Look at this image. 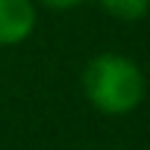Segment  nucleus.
<instances>
[{
  "mask_svg": "<svg viewBox=\"0 0 150 150\" xmlns=\"http://www.w3.org/2000/svg\"><path fill=\"white\" fill-rule=\"evenodd\" d=\"M80 86L91 109L109 118L132 115L144 103V94H147V80L138 62L124 53H112V50L97 53L86 62Z\"/></svg>",
  "mask_w": 150,
  "mask_h": 150,
  "instance_id": "obj_1",
  "label": "nucleus"
},
{
  "mask_svg": "<svg viewBox=\"0 0 150 150\" xmlns=\"http://www.w3.org/2000/svg\"><path fill=\"white\" fill-rule=\"evenodd\" d=\"M41 6H47V9H56V12H62V9H74V6H80L83 0H38Z\"/></svg>",
  "mask_w": 150,
  "mask_h": 150,
  "instance_id": "obj_4",
  "label": "nucleus"
},
{
  "mask_svg": "<svg viewBox=\"0 0 150 150\" xmlns=\"http://www.w3.org/2000/svg\"><path fill=\"white\" fill-rule=\"evenodd\" d=\"M97 3L103 6V12H109L112 18L127 21V24L141 21L150 9V0H97Z\"/></svg>",
  "mask_w": 150,
  "mask_h": 150,
  "instance_id": "obj_3",
  "label": "nucleus"
},
{
  "mask_svg": "<svg viewBox=\"0 0 150 150\" xmlns=\"http://www.w3.org/2000/svg\"><path fill=\"white\" fill-rule=\"evenodd\" d=\"M38 12L33 0H0V47H18L35 30Z\"/></svg>",
  "mask_w": 150,
  "mask_h": 150,
  "instance_id": "obj_2",
  "label": "nucleus"
}]
</instances>
